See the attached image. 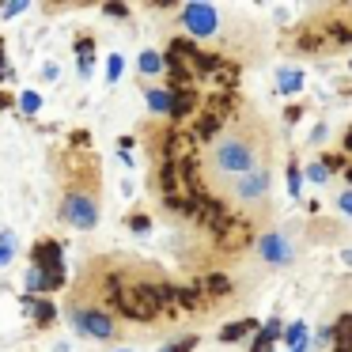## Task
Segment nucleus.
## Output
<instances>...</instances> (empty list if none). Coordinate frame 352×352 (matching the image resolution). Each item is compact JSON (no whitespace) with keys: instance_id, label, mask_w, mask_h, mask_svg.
Returning <instances> with one entry per match:
<instances>
[{"instance_id":"obj_14","label":"nucleus","mask_w":352,"mask_h":352,"mask_svg":"<svg viewBox=\"0 0 352 352\" xmlns=\"http://www.w3.org/2000/svg\"><path fill=\"white\" fill-rule=\"evenodd\" d=\"M303 178H307V182H314V186H322L329 178V167H326V163H311V167L303 170Z\"/></svg>"},{"instance_id":"obj_27","label":"nucleus","mask_w":352,"mask_h":352,"mask_svg":"<svg viewBox=\"0 0 352 352\" xmlns=\"http://www.w3.org/2000/svg\"><path fill=\"white\" fill-rule=\"evenodd\" d=\"M0 76H4V46H0Z\"/></svg>"},{"instance_id":"obj_8","label":"nucleus","mask_w":352,"mask_h":352,"mask_svg":"<svg viewBox=\"0 0 352 352\" xmlns=\"http://www.w3.org/2000/svg\"><path fill=\"white\" fill-rule=\"evenodd\" d=\"M34 265H38V269H50V265H65V261H61V243H57V239H50V243L34 246Z\"/></svg>"},{"instance_id":"obj_13","label":"nucleus","mask_w":352,"mask_h":352,"mask_svg":"<svg viewBox=\"0 0 352 352\" xmlns=\"http://www.w3.org/2000/svg\"><path fill=\"white\" fill-rule=\"evenodd\" d=\"M76 54H80V72H91V61H95V42L91 38H76Z\"/></svg>"},{"instance_id":"obj_24","label":"nucleus","mask_w":352,"mask_h":352,"mask_svg":"<svg viewBox=\"0 0 352 352\" xmlns=\"http://www.w3.org/2000/svg\"><path fill=\"white\" fill-rule=\"evenodd\" d=\"M23 8H27V4H4V16H19Z\"/></svg>"},{"instance_id":"obj_18","label":"nucleus","mask_w":352,"mask_h":352,"mask_svg":"<svg viewBox=\"0 0 352 352\" xmlns=\"http://www.w3.org/2000/svg\"><path fill=\"white\" fill-rule=\"evenodd\" d=\"M122 69H125L122 54H114V57H110V69H107V80H110V84H118V76H122Z\"/></svg>"},{"instance_id":"obj_2","label":"nucleus","mask_w":352,"mask_h":352,"mask_svg":"<svg viewBox=\"0 0 352 352\" xmlns=\"http://www.w3.org/2000/svg\"><path fill=\"white\" fill-rule=\"evenodd\" d=\"M269 186H273L269 167H258V170H250V175H239V178H231V182H223V193H228L235 205L254 208V205H265L269 201Z\"/></svg>"},{"instance_id":"obj_10","label":"nucleus","mask_w":352,"mask_h":352,"mask_svg":"<svg viewBox=\"0 0 352 352\" xmlns=\"http://www.w3.org/2000/svg\"><path fill=\"white\" fill-rule=\"evenodd\" d=\"M284 344H288V352H307V344H311V333H307L303 322H292L288 333H284Z\"/></svg>"},{"instance_id":"obj_4","label":"nucleus","mask_w":352,"mask_h":352,"mask_svg":"<svg viewBox=\"0 0 352 352\" xmlns=\"http://www.w3.org/2000/svg\"><path fill=\"white\" fill-rule=\"evenodd\" d=\"M178 19H182V31L193 38H212L220 31V8L216 4H186Z\"/></svg>"},{"instance_id":"obj_1","label":"nucleus","mask_w":352,"mask_h":352,"mask_svg":"<svg viewBox=\"0 0 352 352\" xmlns=\"http://www.w3.org/2000/svg\"><path fill=\"white\" fill-rule=\"evenodd\" d=\"M265 155H269L265 125L258 118H250V122L231 125L228 133H220L212 140V148H208V175L231 182L239 175H250V170L265 167Z\"/></svg>"},{"instance_id":"obj_16","label":"nucleus","mask_w":352,"mask_h":352,"mask_svg":"<svg viewBox=\"0 0 352 352\" xmlns=\"http://www.w3.org/2000/svg\"><path fill=\"white\" fill-rule=\"evenodd\" d=\"M31 311H34V318H38V322L54 318V303H46V299H31Z\"/></svg>"},{"instance_id":"obj_5","label":"nucleus","mask_w":352,"mask_h":352,"mask_svg":"<svg viewBox=\"0 0 352 352\" xmlns=\"http://www.w3.org/2000/svg\"><path fill=\"white\" fill-rule=\"evenodd\" d=\"M72 326L84 337H95V341H110L118 333L114 318L107 311H99V307H72Z\"/></svg>"},{"instance_id":"obj_25","label":"nucleus","mask_w":352,"mask_h":352,"mask_svg":"<svg viewBox=\"0 0 352 352\" xmlns=\"http://www.w3.org/2000/svg\"><path fill=\"white\" fill-rule=\"evenodd\" d=\"M129 223H133V231H144V228H148V220H144V216H133Z\"/></svg>"},{"instance_id":"obj_17","label":"nucleus","mask_w":352,"mask_h":352,"mask_svg":"<svg viewBox=\"0 0 352 352\" xmlns=\"http://www.w3.org/2000/svg\"><path fill=\"white\" fill-rule=\"evenodd\" d=\"M299 190H303V170L288 167V193H292V197H299Z\"/></svg>"},{"instance_id":"obj_26","label":"nucleus","mask_w":352,"mask_h":352,"mask_svg":"<svg viewBox=\"0 0 352 352\" xmlns=\"http://www.w3.org/2000/svg\"><path fill=\"white\" fill-rule=\"evenodd\" d=\"M344 265L352 269V246H349V250H344Z\"/></svg>"},{"instance_id":"obj_9","label":"nucleus","mask_w":352,"mask_h":352,"mask_svg":"<svg viewBox=\"0 0 352 352\" xmlns=\"http://www.w3.org/2000/svg\"><path fill=\"white\" fill-rule=\"evenodd\" d=\"M276 91L280 95H299L303 91V72L299 69H280L276 72Z\"/></svg>"},{"instance_id":"obj_12","label":"nucleus","mask_w":352,"mask_h":352,"mask_svg":"<svg viewBox=\"0 0 352 352\" xmlns=\"http://www.w3.org/2000/svg\"><path fill=\"white\" fill-rule=\"evenodd\" d=\"M163 69H167V61H163L155 50H144V54H140V72H144V76H155V72H163Z\"/></svg>"},{"instance_id":"obj_6","label":"nucleus","mask_w":352,"mask_h":352,"mask_svg":"<svg viewBox=\"0 0 352 352\" xmlns=\"http://www.w3.org/2000/svg\"><path fill=\"white\" fill-rule=\"evenodd\" d=\"M258 258L265 261V265H273V269H284V265H292L296 250H292L288 235H280V231H265V235H258Z\"/></svg>"},{"instance_id":"obj_28","label":"nucleus","mask_w":352,"mask_h":352,"mask_svg":"<svg viewBox=\"0 0 352 352\" xmlns=\"http://www.w3.org/2000/svg\"><path fill=\"white\" fill-rule=\"evenodd\" d=\"M118 352H129V349H118Z\"/></svg>"},{"instance_id":"obj_23","label":"nucleus","mask_w":352,"mask_h":352,"mask_svg":"<svg viewBox=\"0 0 352 352\" xmlns=\"http://www.w3.org/2000/svg\"><path fill=\"white\" fill-rule=\"evenodd\" d=\"M107 16H114V19H125V16H129V8H125V4H107Z\"/></svg>"},{"instance_id":"obj_22","label":"nucleus","mask_w":352,"mask_h":352,"mask_svg":"<svg viewBox=\"0 0 352 352\" xmlns=\"http://www.w3.org/2000/svg\"><path fill=\"white\" fill-rule=\"evenodd\" d=\"M329 341H333V329H318V333H314V341H311V344H314V349H326Z\"/></svg>"},{"instance_id":"obj_20","label":"nucleus","mask_w":352,"mask_h":352,"mask_svg":"<svg viewBox=\"0 0 352 352\" xmlns=\"http://www.w3.org/2000/svg\"><path fill=\"white\" fill-rule=\"evenodd\" d=\"M337 212L352 216V190H341V197H337Z\"/></svg>"},{"instance_id":"obj_15","label":"nucleus","mask_w":352,"mask_h":352,"mask_svg":"<svg viewBox=\"0 0 352 352\" xmlns=\"http://www.w3.org/2000/svg\"><path fill=\"white\" fill-rule=\"evenodd\" d=\"M12 254H16V239H12V231H4L0 235V265H8Z\"/></svg>"},{"instance_id":"obj_19","label":"nucleus","mask_w":352,"mask_h":352,"mask_svg":"<svg viewBox=\"0 0 352 352\" xmlns=\"http://www.w3.org/2000/svg\"><path fill=\"white\" fill-rule=\"evenodd\" d=\"M38 107H42V99H38V95H34V91H27L23 99H19V110H23V114H34V110H38Z\"/></svg>"},{"instance_id":"obj_3","label":"nucleus","mask_w":352,"mask_h":352,"mask_svg":"<svg viewBox=\"0 0 352 352\" xmlns=\"http://www.w3.org/2000/svg\"><path fill=\"white\" fill-rule=\"evenodd\" d=\"M61 220L72 223V228L80 231H91L95 223H99V201H95V193H84V190H69L61 197Z\"/></svg>"},{"instance_id":"obj_11","label":"nucleus","mask_w":352,"mask_h":352,"mask_svg":"<svg viewBox=\"0 0 352 352\" xmlns=\"http://www.w3.org/2000/svg\"><path fill=\"white\" fill-rule=\"evenodd\" d=\"M250 329H258V322H250V318H243V322H231L228 329H220V341H243Z\"/></svg>"},{"instance_id":"obj_21","label":"nucleus","mask_w":352,"mask_h":352,"mask_svg":"<svg viewBox=\"0 0 352 352\" xmlns=\"http://www.w3.org/2000/svg\"><path fill=\"white\" fill-rule=\"evenodd\" d=\"M193 344H197V337H182V341H175V344H167L163 352H190Z\"/></svg>"},{"instance_id":"obj_29","label":"nucleus","mask_w":352,"mask_h":352,"mask_svg":"<svg viewBox=\"0 0 352 352\" xmlns=\"http://www.w3.org/2000/svg\"><path fill=\"white\" fill-rule=\"evenodd\" d=\"M349 69H352V57H349Z\"/></svg>"},{"instance_id":"obj_7","label":"nucleus","mask_w":352,"mask_h":352,"mask_svg":"<svg viewBox=\"0 0 352 352\" xmlns=\"http://www.w3.org/2000/svg\"><path fill=\"white\" fill-rule=\"evenodd\" d=\"M144 99L155 114H175V87H148Z\"/></svg>"}]
</instances>
